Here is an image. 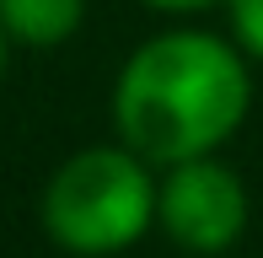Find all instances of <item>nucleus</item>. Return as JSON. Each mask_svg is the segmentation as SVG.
<instances>
[{
    "label": "nucleus",
    "mask_w": 263,
    "mask_h": 258,
    "mask_svg": "<svg viewBox=\"0 0 263 258\" xmlns=\"http://www.w3.org/2000/svg\"><path fill=\"white\" fill-rule=\"evenodd\" d=\"M86 22V0H0V27L22 49H59Z\"/></svg>",
    "instance_id": "nucleus-4"
},
{
    "label": "nucleus",
    "mask_w": 263,
    "mask_h": 258,
    "mask_svg": "<svg viewBox=\"0 0 263 258\" xmlns=\"http://www.w3.org/2000/svg\"><path fill=\"white\" fill-rule=\"evenodd\" d=\"M156 161H145L135 145H86L43 183V231L76 258L129 253L156 226Z\"/></svg>",
    "instance_id": "nucleus-2"
},
{
    "label": "nucleus",
    "mask_w": 263,
    "mask_h": 258,
    "mask_svg": "<svg viewBox=\"0 0 263 258\" xmlns=\"http://www.w3.org/2000/svg\"><path fill=\"white\" fill-rule=\"evenodd\" d=\"M6 60H11V32L0 27V76H6Z\"/></svg>",
    "instance_id": "nucleus-7"
},
{
    "label": "nucleus",
    "mask_w": 263,
    "mask_h": 258,
    "mask_svg": "<svg viewBox=\"0 0 263 258\" xmlns=\"http://www.w3.org/2000/svg\"><path fill=\"white\" fill-rule=\"evenodd\" d=\"M253 108V60L236 38L166 27L145 38L113 81V129L145 161L172 167L220 151Z\"/></svg>",
    "instance_id": "nucleus-1"
},
{
    "label": "nucleus",
    "mask_w": 263,
    "mask_h": 258,
    "mask_svg": "<svg viewBox=\"0 0 263 258\" xmlns=\"http://www.w3.org/2000/svg\"><path fill=\"white\" fill-rule=\"evenodd\" d=\"M140 6H151V11H172V16H183V11H210V6H226V0H140Z\"/></svg>",
    "instance_id": "nucleus-6"
},
{
    "label": "nucleus",
    "mask_w": 263,
    "mask_h": 258,
    "mask_svg": "<svg viewBox=\"0 0 263 258\" xmlns=\"http://www.w3.org/2000/svg\"><path fill=\"white\" fill-rule=\"evenodd\" d=\"M226 16H231V38L242 43V54L263 65V0H226Z\"/></svg>",
    "instance_id": "nucleus-5"
},
{
    "label": "nucleus",
    "mask_w": 263,
    "mask_h": 258,
    "mask_svg": "<svg viewBox=\"0 0 263 258\" xmlns=\"http://www.w3.org/2000/svg\"><path fill=\"white\" fill-rule=\"evenodd\" d=\"M253 215V199L236 167H226L220 151L210 156H188L161 167L156 183V231L172 248L194 253V258H215L231 253L247 231Z\"/></svg>",
    "instance_id": "nucleus-3"
}]
</instances>
